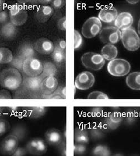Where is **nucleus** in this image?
Segmentation results:
<instances>
[{
    "label": "nucleus",
    "mask_w": 140,
    "mask_h": 156,
    "mask_svg": "<svg viewBox=\"0 0 140 156\" xmlns=\"http://www.w3.org/2000/svg\"><path fill=\"white\" fill-rule=\"evenodd\" d=\"M23 77L15 68H8L0 72V85L4 88L16 90L21 87Z\"/></svg>",
    "instance_id": "f257e3e1"
},
{
    "label": "nucleus",
    "mask_w": 140,
    "mask_h": 156,
    "mask_svg": "<svg viewBox=\"0 0 140 156\" xmlns=\"http://www.w3.org/2000/svg\"><path fill=\"white\" fill-rule=\"evenodd\" d=\"M81 60L85 68L94 71L101 70L105 64L102 55L94 52H86L81 56Z\"/></svg>",
    "instance_id": "f03ea898"
},
{
    "label": "nucleus",
    "mask_w": 140,
    "mask_h": 156,
    "mask_svg": "<svg viewBox=\"0 0 140 156\" xmlns=\"http://www.w3.org/2000/svg\"><path fill=\"white\" fill-rule=\"evenodd\" d=\"M107 70L112 76L116 77L124 76L131 70V65L128 61L122 58H116L109 61Z\"/></svg>",
    "instance_id": "7ed1b4c3"
},
{
    "label": "nucleus",
    "mask_w": 140,
    "mask_h": 156,
    "mask_svg": "<svg viewBox=\"0 0 140 156\" xmlns=\"http://www.w3.org/2000/svg\"><path fill=\"white\" fill-rule=\"evenodd\" d=\"M121 39L123 46L130 51H136L140 47V37L132 28L123 30Z\"/></svg>",
    "instance_id": "20e7f679"
},
{
    "label": "nucleus",
    "mask_w": 140,
    "mask_h": 156,
    "mask_svg": "<svg viewBox=\"0 0 140 156\" xmlns=\"http://www.w3.org/2000/svg\"><path fill=\"white\" fill-rule=\"evenodd\" d=\"M9 13L10 21L16 27L24 25L28 20V11L20 4L12 5L9 9Z\"/></svg>",
    "instance_id": "39448f33"
},
{
    "label": "nucleus",
    "mask_w": 140,
    "mask_h": 156,
    "mask_svg": "<svg viewBox=\"0 0 140 156\" xmlns=\"http://www.w3.org/2000/svg\"><path fill=\"white\" fill-rule=\"evenodd\" d=\"M101 21L97 17H91L86 20L81 28V33L84 37L90 39L98 35L102 30Z\"/></svg>",
    "instance_id": "423d86ee"
},
{
    "label": "nucleus",
    "mask_w": 140,
    "mask_h": 156,
    "mask_svg": "<svg viewBox=\"0 0 140 156\" xmlns=\"http://www.w3.org/2000/svg\"><path fill=\"white\" fill-rule=\"evenodd\" d=\"M43 65L42 61L35 57L26 58L23 62V71L26 76L35 77L42 73Z\"/></svg>",
    "instance_id": "0eeeda50"
},
{
    "label": "nucleus",
    "mask_w": 140,
    "mask_h": 156,
    "mask_svg": "<svg viewBox=\"0 0 140 156\" xmlns=\"http://www.w3.org/2000/svg\"><path fill=\"white\" fill-rule=\"evenodd\" d=\"M43 79L40 76L30 77L25 76L23 79L21 86L26 89L30 93L31 98H42L40 88Z\"/></svg>",
    "instance_id": "6e6552de"
},
{
    "label": "nucleus",
    "mask_w": 140,
    "mask_h": 156,
    "mask_svg": "<svg viewBox=\"0 0 140 156\" xmlns=\"http://www.w3.org/2000/svg\"><path fill=\"white\" fill-rule=\"evenodd\" d=\"M121 33L122 32L116 27H107L102 29L99 33V39L103 43L114 44L121 39Z\"/></svg>",
    "instance_id": "1a4fd4ad"
},
{
    "label": "nucleus",
    "mask_w": 140,
    "mask_h": 156,
    "mask_svg": "<svg viewBox=\"0 0 140 156\" xmlns=\"http://www.w3.org/2000/svg\"><path fill=\"white\" fill-rule=\"evenodd\" d=\"M28 153L35 156H42L48 150L47 143L43 139L34 138L29 141L26 146Z\"/></svg>",
    "instance_id": "9d476101"
},
{
    "label": "nucleus",
    "mask_w": 140,
    "mask_h": 156,
    "mask_svg": "<svg viewBox=\"0 0 140 156\" xmlns=\"http://www.w3.org/2000/svg\"><path fill=\"white\" fill-rule=\"evenodd\" d=\"M95 81L94 76L91 72L82 71L75 79V86L79 90H88L94 85Z\"/></svg>",
    "instance_id": "9b49d317"
},
{
    "label": "nucleus",
    "mask_w": 140,
    "mask_h": 156,
    "mask_svg": "<svg viewBox=\"0 0 140 156\" xmlns=\"http://www.w3.org/2000/svg\"><path fill=\"white\" fill-rule=\"evenodd\" d=\"M19 142L17 137L10 134L1 143L0 152L4 156H11L18 148Z\"/></svg>",
    "instance_id": "f8f14e48"
},
{
    "label": "nucleus",
    "mask_w": 140,
    "mask_h": 156,
    "mask_svg": "<svg viewBox=\"0 0 140 156\" xmlns=\"http://www.w3.org/2000/svg\"><path fill=\"white\" fill-rule=\"evenodd\" d=\"M33 45L35 52L42 55L51 54L54 50V44L46 38L37 39Z\"/></svg>",
    "instance_id": "ddd939ff"
},
{
    "label": "nucleus",
    "mask_w": 140,
    "mask_h": 156,
    "mask_svg": "<svg viewBox=\"0 0 140 156\" xmlns=\"http://www.w3.org/2000/svg\"><path fill=\"white\" fill-rule=\"evenodd\" d=\"M58 87V82L55 76H49L43 79L40 90L42 96H49L54 92Z\"/></svg>",
    "instance_id": "4468645a"
},
{
    "label": "nucleus",
    "mask_w": 140,
    "mask_h": 156,
    "mask_svg": "<svg viewBox=\"0 0 140 156\" xmlns=\"http://www.w3.org/2000/svg\"><path fill=\"white\" fill-rule=\"evenodd\" d=\"M133 23V16L131 14L128 12H123L118 15L114 21V25L116 28L123 31L131 28Z\"/></svg>",
    "instance_id": "2eb2a0df"
},
{
    "label": "nucleus",
    "mask_w": 140,
    "mask_h": 156,
    "mask_svg": "<svg viewBox=\"0 0 140 156\" xmlns=\"http://www.w3.org/2000/svg\"><path fill=\"white\" fill-rule=\"evenodd\" d=\"M118 15V11L115 7H105L100 11L98 18L105 23H112L115 21Z\"/></svg>",
    "instance_id": "dca6fc26"
},
{
    "label": "nucleus",
    "mask_w": 140,
    "mask_h": 156,
    "mask_svg": "<svg viewBox=\"0 0 140 156\" xmlns=\"http://www.w3.org/2000/svg\"><path fill=\"white\" fill-rule=\"evenodd\" d=\"M46 142L50 145H58L62 142L63 135L62 133L56 129H50L45 134Z\"/></svg>",
    "instance_id": "f3484780"
},
{
    "label": "nucleus",
    "mask_w": 140,
    "mask_h": 156,
    "mask_svg": "<svg viewBox=\"0 0 140 156\" xmlns=\"http://www.w3.org/2000/svg\"><path fill=\"white\" fill-rule=\"evenodd\" d=\"M54 13V9L48 5L41 6L36 12L35 17L40 23H45L49 20Z\"/></svg>",
    "instance_id": "a211bd4d"
},
{
    "label": "nucleus",
    "mask_w": 140,
    "mask_h": 156,
    "mask_svg": "<svg viewBox=\"0 0 140 156\" xmlns=\"http://www.w3.org/2000/svg\"><path fill=\"white\" fill-rule=\"evenodd\" d=\"M18 34L17 27L12 24L10 21L4 24L0 29V34L6 39H14Z\"/></svg>",
    "instance_id": "6ab92c4d"
},
{
    "label": "nucleus",
    "mask_w": 140,
    "mask_h": 156,
    "mask_svg": "<svg viewBox=\"0 0 140 156\" xmlns=\"http://www.w3.org/2000/svg\"><path fill=\"white\" fill-rule=\"evenodd\" d=\"M19 56L25 60L29 57L35 56V51L34 49L33 45L29 42L22 43L18 49Z\"/></svg>",
    "instance_id": "aec40b11"
},
{
    "label": "nucleus",
    "mask_w": 140,
    "mask_h": 156,
    "mask_svg": "<svg viewBox=\"0 0 140 156\" xmlns=\"http://www.w3.org/2000/svg\"><path fill=\"white\" fill-rule=\"evenodd\" d=\"M48 108L46 107H29L25 108L26 116L31 119H39L46 115Z\"/></svg>",
    "instance_id": "412c9836"
},
{
    "label": "nucleus",
    "mask_w": 140,
    "mask_h": 156,
    "mask_svg": "<svg viewBox=\"0 0 140 156\" xmlns=\"http://www.w3.org/2000/svg\"><path fill=\"white\" fill-rule=\"evenodd\" d=\"M101 53L105 60L110 61L116 59L118 56V51L113 44H106L102 48Z\"/></svg>",
    "instance_id": "4be33fe9"
},
{
    "label": "nucleus",
    "mask_w": 140,
    "mask_h": 156,
    "mask_svg": "<svg viewBox=\"0 0 140 156\" xmlns=\"http://www.w3.org/2000/svg\"><path fill=\"white\" fill-rule=\"evenodd\" d=\"M127 85L135 90H140V72H133L128 75L126 79Z\"/></svg>",
    "instance_id": "5701e85b"
},
{
    "label": "nucleus",
    "mask_w": 140,
    "mask_h": 156,
    "mask_svg": "<svg viewBox=\"0 0 140 156\" xmlns=\"http://www.w3.org/2000/svg\"><path fill=\"white\" fill-rule=\"evenodd\" d=\"M28 134V129L23 125H16L11 129L10 134H12L17 137L19 141L24 140L27 137Z\"/></svg>",
    "instance_id": "b1692460"
},
{
    "label": "nucleus",
    "mask_w": 140,
    "mask_h": 156,
    "mask_svg": "<svg viewBox=\"0 0 140 156\" xmlns=\"http://www.w3.org/2000/svg\"><path fill=\"white\" fill-rule=\"evenodd\" d=\"M43 71L40 76L43 79L49 76H54L57 70L56 65L52 62H49V61L45 62L44 64H43Z\"/></svg>",
    "instance_id": "393cba45"
},
{
    "label": "nucleus",
    "mask_w": 140,
    "mask_h": 156,
    "mask_svg": "<svg viewBox=\"0 0 140 156\" xmlns=\"http://www.w3.org/2000/svg\"><path fill=\"white\" fill-rule=\"evenodd\" d=\"M74 139L75 142L79 144L87 143L89 141L88 132L82 128H76L75 130Z\"/></svg>",
    "instance_id": "a878e982"
},
{
    "label": "nucleus",
    "mask_w": 140,
    "mask_h": 156,
    "mask_svg": "<svg viewBox=\"0 0 140 156\" xmlns=\"http://www.w3.org/2000/svg\"><path fill=\"white\" fill-rule=\"evenodd\" d=\"M13 58V54L10 49L0 47V64H10Z\"/></svg>",
    "instance_id": "bb28decb"
},
{
    "label": "nucleus",
    "mask_w": 140,
    "mask_h": 156,
    "mask_svg": "<svg viewBox=\"0 0 140 156\" xmlns=\"http://www.w3.org/2000/svg\"><path fill=\"white\" fill-rule=\"evenodd\" d=\"M122 121V117L120 114L117 112H114L110 114L107 119V122L109 127L116 128L117 127Z\"/></svg>",
    "instance_id": "cd10ccee"
},
{
    "label": "nucleus",
    "mask_w": 140,
    "mask_h": 156,
    "mask_svg": "<svg viewBox=\"0 0 140 156\" xmlns=\"http://www.w3.org/2000/svg\"><path fill=\"white\" fill-rule=\"evenodd\" d=\"M52 57L53 60L56 64L58 65L62 64L65 60L66 58L65 51L54 48L52 53Z\"/></svg>",
    "instance_id": "c85d7f7f"
},
{
    "label": "nucleus",
    "mask_w": 140,
    "mask_h": 156,
    "mask_svg": "<svg viewBox=\"0 0 140 156\" xmlns=\"http://www.w3.org/2000/svg\"><path fill=\"white\" fill-rule=\"evenodd\" d=\"M14 98L15 99H28L31 98V96L28 90L21 85V87L16 90Z\"/></svg>",
    "instance_id": "c756f323"
},
{
    "label": "nucleus",
    "mask_w": 140,
    "mask_h": 156,
    "mask_svg": "<svg viewBox=\"0 0 140 156\" xmlns=\"http://www.w3.org/2000/svg\"><path fill=\"white\" fill-rule=\"evenodd\" d=\"M93 154L95 156H110V152L108 147L100 145L95 148Z\"/></svg>",
    "instance_id": "7c9ffc66"
},
{
    "label": "nucleus",
    "mask_w": 140,
    "mask_h": 156,
    "mask_svg": "<svg viewBox=\"0 0 140 156\" xmlns=\"http://www.w3.org/2000/svg\"><path fill=\"white\" fill-rule=\"evenodd\" d=\"M83 38L77 30H74V49L75 51L80 49L83 45Z\"/></svg>",
    "instance_id": "2f4dec72"
},
{
    "label": "nucleus",
    "mask_w": 140,
    "mask_h": 156,
    "mask_svg": "<svg viewBox=\"0 0 140 156\" xmlns=\"http://www.w3.org/2000/svg\"><path fill=\"white\" fill-rule=\"evenodd\" d=\"M25 60L19 55L16 57H14L13 60L10 62L12 68H15L19 71H23V65Z\"/></svg>",
    "instance_id": "473e14b6"
},
{
    "label": "nucleus",
    "mask_w": 140,
    "mask_h": 156,
    "mask_svg": "<svg viewBox=\"0 0 140 156\" xmlns=\"http://www.w3.org/2000/svg\"><path fill=\"white\" fill-rule=\"evenodd\" d=\"M10 129V123L5 119L0 117V136L6 133Z\"/></svg>",
    "instance_id": "72a5a7b5"
},
{
    "label": "nucleus",
    "mask_w": 140,
    "mask_h": 156,
    "mask_svg": "<svg viewBox=\"0 0 140 156\" xmlns=\"http://www.w3.org/2000/svg\"><path fill=\"white\" fill-rule=\"evenodd\" d=\"M88 99H108L109 97L104 93L100 91H94L90 93L88 97Z\"/></svg>",
    "instance_id": "f704fd0d"
},
{
    "label": "nucleus",
    "mask_w": 140,
    "mask_h": 156,
    "mask_svg": "<svg viewBox=\"0 0 140 156\" xmlns=\"http://www.w3.org/2000/svg\"><path fill=\"white\" fill-rule=\"evenodd\" d=\"M10 20L9 13L7 11L3 10L0 12V24H4Z\"/></svg>",
    "instance_id": "c9c22d12"
},
{
    "label": "nucleus",
    "mask_w": 140,
    "mask_h": 156,
    "mask_svg": "<svg viewBox=\"0 0 140 156\" xmlns=\"http://www.w3.org/2000/svg\"><path fill=\"white\" fill-rule=\"evenodd\" d=\"M57 27L60 29L61 30L65 31L66 29V16H63L60 18L57 21Z\"/></svg>",
    "instance_id": "e433bc0d"
},
{
    "label": "nucleus",
    "mask_w": 140,
    "mask_h": 156,
    "mask_svg": "<svg viewBox=\"0 0 140 156\" xmlns=\"http://www.w3.org/2000/svg\"><path fill=\"white\" fill-rule=\"evenodd\" d=\"M52 7L53 9H60L63 7L65 5V1L63 0H54L51 2Z\"/></svg>",
    "instance_id": "4c0bfd02"
},
{
    "label": "nucleus",
    "mask_w": 140,
    "mask_h": 156,
    "mask_svg": "<svg viewBox=\"0 0 140 156\" xmlns=\"http://www.w3.org/2000/svg\"><path fill=\"white\" fill-rule=\"evenodd\" d=\"M66 42L65 39H60L58 41L54 44V48L66 51Z\"/></svg>",
    "instance_id": "58836bf2"
},
{
    "label": "nucleus",
    "mask_w": 140,
    "mask_h": 156,
    "mask_svg": "<svg viewBox=\"0 0 140 156\" xmlns=\"http://www.w3.org/2000/svg\"><path fill=\"white\" fill-rule=\"evenodd\" d=\"M28 153V151L26 148L19 147L15 150L12 154L11 156H25Z\"/></svg>",
    "instance_id": "ea45409f"
},
{
    "label": "nucleus",
    "mask_w": 140,
    "mask_h": 156,
    "mask_svg": "<svg viewBox=\"0 0 140 156\" xmlns=\"http://www.w3.org/2000/svg\"><path fill=\"white\" fill-rule=\"evenodd\" d=\"M86 151V147L82 144H79L75 145L74 146V152L76 154H81L84 153Z\"/></svg>",
    "instance_id": "a19ab883"
},
{
    "label": "nucleus",
    "mask_w": 140,
    "mask_h": 156,
    "mask_svg": "<svg viewBox=\"0 0 140 156\" xmlns=\"http://www.w3.org/2000/svg\"><path fill=\"white\" fill-rule=\"evenodd\" d=\"M12 96L7 89L0 90V99H11Z\"/></svg>",
    "instance_id": "79ce46f5"
},
{
    "label": "nucleus",
    "mask_w": 140,
    "mask_h": 156,
    "mask_svg": "<svg viewBox=\"0 0 140 156\" xmlns=\"http://www.w3.org/2000/svg\"><path fill=\"white\" fill-rule=\"evenodd\" d=\"M58 94H59L63 99H66V87H58L57 89H56V91L54 92Z\"/></svg>",
    "instance_id": "37998d69"
},
{
    "label": "nucleus",
    "mask_w": 140,
    "mask_h": 156,
    "mask_svg": "<svg viewBox=\"0 0 140 156\" xmlns=\"http://www.w3.org/2000/svg\"><path fill=\"white\" fill-rule=\"evenodd\" d=\"M64 143L61 142L60 144H58L60 146V152L62 153V155L63 156H66V144H63Z\"/></svg>",
    "instance_id": "c03bdc74"
},
{
    "label": "nucleus",
    "mask_w": 140,
    "mask_h": 156,
    "mask_svg": "<svg viewBox=\"0 0 140 156\" xmlns=\"http://www.w3.org/2000/svg\"><path fill=\"white\" fill-rule=\"evenodd\" d=\"M37 2L40 3V4H42V6H47V5L49 4V3H51L52 1H46V0H44V1H37Z\"/></svg>",
    "instance_id": "a18cd8bd"
},
{
    "label": "nucleus",
    "mask_w": 140,
    "mask_h": 156,
    "mask_svg": "<svg viewBox=\"0 0 140 156\" xmlns=\"http://www.w3.org/2000/svg\"><path fill=\"white\" fill-rule=\"evenodd\" d=\"M7 110L10 111L11 112H15L16 111L18 110V107H7Z\"/></svg>",
    "instance_id": "49530a36"
},
{
    "label": "nucleus",
    "mask_w": 140,
    "mask_h": 156,
    "mask_svg": "<svg viewBox=\"0 0 140 156\" xmlns=\"http://www.w3.org/2000/svg\"><path fill=\"white\" fill-rule=\"evenodd\" d=\"M5 6V2L2 0H0V12L4 10Z\"/></svg>",
    "instance_id": "de8ad7c7"
},
{
    "label": "nucleus",
    "mask_w": 140,
    "mask_h": 156,
    "mask_svg": "<svg viewBox=\"0 0 140 156\" xmlns=\"http://www.w3.org/2000/svg\"><path fill=\"white\" fill-rule=\"evenodd\" d=\"M127 2H128L130 4H136L139 2V1H136V0H130V1H127Z\"/></svg>",
    "instance_id": "09e8293b"
},
{
    "label": "nucleus",
    "mask_w": 140,
    "mask_h": 156,
    "mask_svg": "<svg viewBox=\"0 0 140 156\" xmlns=\"http://www.w3.org/2000/svg\"><path fill=\"white\" fill-rule=\"evenodd\" d=\"M138 33L140 35V19L138 21Z\"/></svg>",
    "instance_id": "8fccbe9b"
},
{
    "label": "nucleus",
    "mask_w": 140,
    "mask_h": 156,
    "mask_svg": "<svg viewBox=\"0 0 140 156\" xmlns=\"http://www.w3.org/2000/svg\"><path fill=\"white\" fill-rule=\"evenodd\" d=\"M114 156H123L122 154H116V155H114Z\"/></svg>",
    "instance_id": "3c124183"
}]
</instances>
